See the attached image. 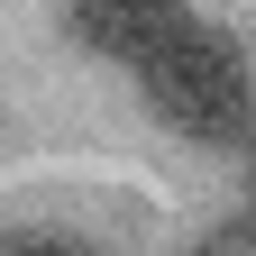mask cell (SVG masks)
I'll return each mask as SVG.
<instances>
[{
    "instance_id": "6da1fadb",
    "label": "cell",
    "mask_w": 256,
    "mask_h": 256,
    "mask_svg": "<svg viewBox=\"0 0 256 256\" xmlns=\"http://www.w3.org/2000/svg\"><path fill=\"white\" fill-rule=\"evenodd\" d=\"M138 92H146V110L165 119L174 138H192V146H238L256 128V64H247V46L229 28L192 18V10H183L174 37L138 64Z\"/></svg>"
},
{
    "instance_id": "7a4b0ae2",
    "label": "cell",
    "mask_w": 256,
    "mask_h": 256,
    "mask_svg": "<svg viewBox=\"0 0 256 256\" xmlns=\"http://www.w3.org/2000/svg\"><path fill=\"white\" fill-rule=\"evenodd\" d=\"M174 28H183V10H174V0H82V10H64V37H74L82 55L128 64V74H138V64L165 46Z\"/></svg>"
},
{
    "instance_id": "3957f363",
    "label": "cell",
    "mask_w": 256,
    "mask_h": 256,
    "mask_svg": "<svg viewBox=\"0 0 256 256\" xmlns=\"http://www.w3.org/2000/svg\"><path fill=\"white\" fill-rule=\"evenodd\" d=\"M183 256H256V210H229V220H210V229L192 238Z\"/></svg>"
},
{
    "instance_id": "277c9868",
    "label": "cell",
    "mask_w": 256,
    "mask_h": 256,
    "mask_svg": "<svg viewBox=\"0 0 256 256\" xmlns=\"http://www.w3.org/2000/svg\"><path fill=\"white\" fill-rule=\"evenodd\" d=\"M0 256H101V247H82V238H55V229H28V238H10Z\"/></svg>"
},
{
    "instance_id": "5b68a950",
    "label": "cell",
    "mask_w": 256,
    "mask_h": 256,
    "mask_svg": "<svg viewBox=\"0 0 256 256\" xmlns=\"http://www.w3.org/2000/svg\"><path fill=\"white\" fill-rule=\"evenodd\" d=\"M247 210H256V192H247Z\"/></svg>"
}]
</instances>
